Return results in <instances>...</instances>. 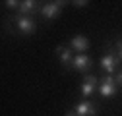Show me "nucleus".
<instances>
[{"mask_svg":"<svg viewBox=\"0 0 122 116\" xmlns=\"http://www.w3.org/2000/svg\"><path fill=\"white\" fill-rule=\"evenodd\" d=\"M116 91H118V83H116L114 76L105 74V76L99 79V95H101L103 99H111V97L116 95Z\"/></svg>","mask_w":122,"mask_h":116,"instance_id":"nucleus-1","label":"nucleus"},{"mask_svg":"<svg viewBox=\"0 0 122 116\" xmlns=\"http://www.w3.org/2000/svg\"><path fill=\"white\" fill-rule=\"evenodd\" d=\"M14 25H16V29L21 33V35H33L35 29H37V23L31 16H21V14H18V16H14Z\"/></svg>","mask_w":122,"mask_h":116,"instance_id":"nucleus-2","label":"nucleus"},{"mask_svg":"<svg viewBox=\"0 0 122 116\" xmlns=\"http://www.w3.org/2000/svg\"><path fill=\"white\" fill-rule=\"evenodd\" d=\"M99 66L103 70V74L107 72V74H116L118 72V66H120V58L116 54V50H111V52H107L105 56H101V60H99Z\"/></svg>","mask_w":122,"mask_h":116,"instance_id":"nucleus-3","label":"nucleus"},{"mask_svg":"<svg viewBox=\"0 0 122 116\" xmlns=\"http://www.w3.org/2000/svg\"><path fill=\"white\" fill-rule=\"evenodd\" d=\"M64 0H58V2H45L43 6H41V10H39V14H41V18L43 19H47V21H51V19H54L60 12H62V8H64Z\"/></svg>","mask_w":122,"mask_h":116,"instance_id":"nucleus-4","label":"nucleus"},{"mask_svg":"<svg viewBox=\"0 0 122 116\" xmlns=\"http://www.w3.org/2000/svg\"><path fill=\"white\" fill-rule=\"evenodd\" d=\"M99 89V77L95 74H85L83 76V85H81V97H93V93Z\"/></svg>","mask_w":122,"mask_h":116,"instance_id":"nucleus-5","label":"nucleus"},{"mask_svg":"<svg viewBox=\"0 0 122 116\" xmlns=\"http://www.w3.org/2000/svg\"><path fill=\"white\" fill-rule=\"evenodd\" d=\"M91 66H93L91 56H87V54H76V56H74V64H72V68H74L76 72H81V74L85 76V74H89Z\"/></svg>","mask_w":122,"mask_h":116,"instance_id":"nucleus-6","label":"nucleus"},{"mask_svg":"<svg viewBox=\"0 0 122 116\" xmlns=\"http://www.w3.org/2000/svg\"><path fill=\"white\" fill-rule=\"evenodd\" d=\"M56 56L60 58V64H62L66 70L72 68V64H74V50L68 45H58L56 47Z\"/></svg>","mask_w":122,"mask_h":116,"instance_id":"nucleus-7","label":"nucleus"},{"mask_svg":"<svg viewBox=\"0 0 122 116\" xmlns=\"http://www.w3.org/2000/svg\"><path fill=\"white\" fill-rule=\"evenodd\" d=\"M68 47H70L72 50H76L78 54H85V50H89V39H87L85 35H76V37L70 39Z\"/></svg>","mask_w":122,"mask_h":116,"instance_id":"nucleus-8","label":"nucleus"},{"mask_svg":"<svg viewBox=\"0 0 122 116\" xmlns=\"http://www.w3.org/2000/svg\"><path fill=\"white\" fill-rule=\"evenodd\" d=\"M72 108L78 116H97V103H93V101H83Z\"/></svg>","mask_w":122,"mask_h":116,"instance_id":"nucleus-9","label":"nucleus"},{"mask_svg":"<svg viewBox=\"0 0 122 116\" xmlns=\"http://www.w3.org/2000/svg\"><path fill=\"white\" fill-rule=\"evenodd\" d=\"M39 10H41V6H39V2H35V0H23L21 6H20V14L21 16H31V14H35Z\"/></svg>","mask_w":122,"mask_h":116,"instance_id":"nucleus-10","label":"nucleus"},{"mask_svg":"<svg viewBox=\"0 0 122 116\" xmlns=\"http://www.w3.org/2000/svg\"><path fill=\"white\" fill-rule=\"evenodd\" d=\"M4 6H6V8H10V10H18V12H20L21 2H18V0H6V2H4Z\"/></svg>","mask_w":122,"mask_h":116,"instance_id":"nucleus-11","label":"nucleus"},{"mask_svg":"<svg viewBox=\"0 0 122 116\" xmlns=\"http://www.w3.org/2000/svg\"><path fill=\"white\" fill-rule=\"evenodd\" d=\"M114 50H116V54H118V58L122 60V39H118L116 43H114Z\"/></svg>","mask_w":122,"mask_h":116,"instance_id":"nucleus-12","label":"nucleus"},{"mask_svg":"<svg viewBox=\"0 0 122 116\" xmlns=\"http://www.w3.org/2000/svg\"><path fill=\"white\" fill-rule=\"evenodd\" d=\"M72 4H74L76 8H85V6L89 4V2H87V0H74V2H72Z\"/></svg>","mask_w":122,"mask_h":116,"instance_id":"nucleus-13","label":"nucleus"},{"mask_svg":"<svg viewBox=\"0 0 122 116\" xmlns=\"http://www.w3.org/2000/svg\"><path fill=\"white\" fill-rule=\"evenodd\" d=\"M114 79H116V83H118V85H122V70H118L116 74H114Z\"/></svg>","mask_w":122,"mask_h":116,"instance_id":"nucleus-14","label":"nucleus"},{"mask_svg":"<svg viewBox=\"0 0 122 116\" xmlns=\"http://www.w3.org/2000/svg\"><path fill=\"white\" fill-rule=\"evenodd\" d=\"M64 116H78V114H76V112H74V108H68V110H66V114H64Z\"/></svg>","mask_w":122,"mask_h":116,"instance_id":"nucleus-15","label":"nucleus"}]
</instances>
